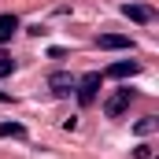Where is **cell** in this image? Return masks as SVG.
I'll return each mask as SVG.
<instances>
[{"mask_svg": "<svg viewBox=\"0 0 159 159\" xmlns=\"http://www.w3.org/2000/svg\"><path fill=\"white\" fill-rule=\"evenodd\" d=\"M0 104H11V93H4V89H0Z\"/></svg>", "mask_w": 159, "mask_h": 159, "instance_id": "8fae6325", "label": "cell"}, {"mask_svg": "<svg viewBox=\"0 0 159 159\" xmlns=\"http://www.w3.org/2000/svg\"><path fill=\"white\" fill-rule=\"evenodd\" d=\"M133 74H141V63L137 59H119V63L107 67V78H133Z\"/></svg>", "mask_w": 159, "mask_h": 159, "instance_id": "277c9868", "label": "cell"}, {"mask_svg": "<svg viewBox=\"0 0 159 159\" xmlns=\"http://www.w3.org/2000/svg\"><path fill=\"white\" fill-rule=\"evenodd\" d=\"M96 44H100V48H133V41L126 37V34H100Z\"/></svg>", "mask_w": 159, "mask_h": 159, "instance_id": "8992f818", "label": "cell"}, {"mask_svg": "<svg viewBox=\"0 0 159 159\" xmlns=\"http://www.w3.org/2000/svg\"><path fill=\"white\" fill-rule=\"evenodd\" d=\"M0 137H26L22 122H0Z\"/></svg>", "mask_w": 159, "mask_h": 159, "instance_id": "52a82bcc", "label": "cell"}, {"mask_svg": "<svg viewBox=\"0 0 159 159\" xmlns=\"http://www.w3.org/2000/svg\"><path fill=\"white\" fill-rule=\"evenodd\" d=\"M52 85H56V93H59V96H67V93L74 89V81L67 78V74H52Z\"/></svg>", "mask_w": 159, "mask_h": 159, "instance_id": "ba28073f", "label": "cell"}, {"mask_svg": "<svg viewBox=\"0 0 159 159\" xmlns=\"http://www.w3.org/2000/svg\"><path fill=\"white\" fill-rule=\"evenodd\" d=\"M15 30H19V15L4 11V15H0V44H7V41L15 37Z\"/></svg>", "mask_w": 159, "mask_h": 159, "instance_id": "5b68a950", "label": "cell"}, {"mask_svg": "<svg viewBox=\"0 0 159 159\" xmlns=\"http://www.w3.org/2000/svg\"><path fill=\"white\" fill-rule=\"evenodd\" d=\"M137 100V93L133 89H119L115 96H107V104H104V111H107V119H122L126 115V107Z\"/></svg>", "mask_w": 159, "mask_h": 159, "instance_id": "7a4b0ae2", "label": "cell"}, {"mask_svg": "<svg viewBox=\"0 0 159 159\" xmlns=\"http://www.w3.org/2000/svg\"><path fill=\"white\" fill-rule=\"evenodd\" d=\"M100 81H104V74H96V70H89V74L78 81V89H74V93H78V104H81V107H89V104L96 100V93H100Z\"/></svg>", "mask_w": 159, "mask_h": 159, "instance_id": "6da1fadb", "label": "cell"}, {"mask_svg": "<svg viewBox=\"0 0 159 159\" xmlns=\"http://www.w3.org/2000/svg\"><path fill=\"white\" fill-rule=\"evenodd\" d=\"M122 15L133 19V22H152L156 19V7L152 4H122Z\"/></svg>", "mask_w": 159, "mask_h": 159, "instance_id": "3957f363", "label": "cell"}, {"mask_svg": "<svg viewBox=\"0 0 159 159\" xmlns=\"http://www.w3.org/2000/svg\"><path fill=\"white\" fill-rule=\"evenodd\" d=\"M156 126H159V119H152V115H148V119H141L137 126H133V133H141V137H144V133H152Z\"/></svg>", "mask_w": 159, "mask_h": 159, "instance_id": "9c48e42d", "label": "cell"}, {"mask_svg": "<svg viewBox=\"0 0 159 159\" xmlns=\"http://www.w3.org/2000/svg\"><path fill=\"white\" fill-rule=\"evenodd\" d=\"M11 70H15V59H11L7 52H0V78H4V74H11Z\"/></svg>", "mask_w": 159, "mask_h": 159, "instance_id": "30bf717a", "label": "cell"}]
</instances>
